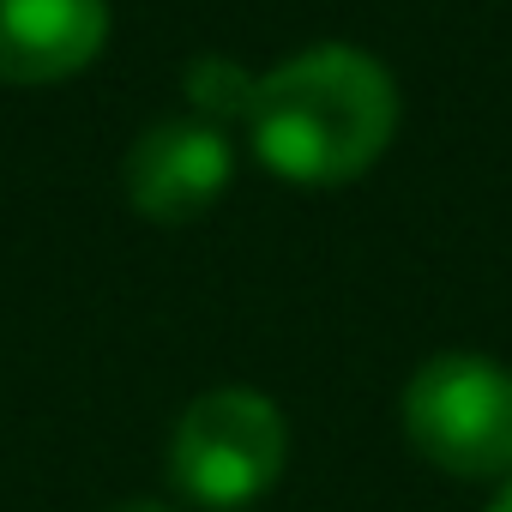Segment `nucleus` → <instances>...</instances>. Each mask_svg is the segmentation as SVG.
I'll list each match as a JSON object with an SVG mask.
<instances>
[{"label":"nucleus","instance_id":"obj_1","mask_svg":"<svg viewBox=\"0 0 512 512\" xmlns=\"http://www.w3.org/2000/svg\"><path fill=\"white\" fill-rule=\"evenodd\" d=\"M247 133L272 175L296 187H344L386 157L398 133V85L368 49L320 43L260 73Z\"/></svg>","mask_w":512,"mask_h":512},{"label":"nucleus","instance_id":"obj_2","mask_svg":"<svg viewBox=\"0 0 512 512\" xmlns=\"http://www.w3.org/2000/svg\"><path fill=\"white\" fill-rule=\"evenodd\" d=\"M290 464V422L253 386H217L193 398L169 440V476L193 506L235 512L278 488Z\"/></svg>","mask_w":512,"mask_h":512},{"label":"nucleus","instance_id":"obj_7","mask_svg":"<svg viewBox=\"0 0 512 512\" xmlns=\"http://www.w3.org/2000/svg\"><path fill=\"white\" fill-rule=\"evenodd\" d=\"M109 512H169V506L163 500H115Z\"/></svg>","mask_w":512,"mask_h":512},{"label":"nucleus","instance_id":"obj_4","mask_svg":"<svg viewBox=\"0 0 512 512\" xmlns=\"http://www.w3.org/2000/svg\"><path fill=\"white\" fill-rule=\"evenodd\" d=\"M235 151L223 139V127L199 121V115H163L151 121L121 163L127 181V205L151 223H193L199 211L217 205V193L229 187Z\"/></svg>","mask_w":512,"mask_h":512},{"label":"nucleus","instance_id":"obj_5","mask_svg":"<svg viewBox=\"0 0 512 512\" xmlns=\"http://www.w3.org/2000/svg\"><path fill=\"white\" fill-rule=\"evenodd\" d=\"M109 43V0H0V79L61 85Z\"/></svg>","mask_w":512,"mask_h":512},{"label":"nucleus","instance_id":"obj_3","mask_svg":"<svg viewBox=\"0 0 512 512\" xmlns=\"http://www.w3.org/2000/svg\"><path fill=\"white\" fill-rule=\"evenodd\" d=\"M404 434L446 476H512V374L470 350L422 362L404 386Z\"/></svg>","mask_w":512,"mask_h":512},{"label":"nucleus","instance_id":"obj_6","mask_svg":"<svg viewBox=\"0 0 512 512\" xmlns=\"http://www.w3.org/2000/svg\"><path fill=\"white\" fill-rule=\"evenodd\" d=\"M181 91H187V103L199 109V121H247V109H253V91H260V73H247L241 61H229V55H193L187 61V73H181Z\"/></svg>","mask_w":512,"mask_h":512},{"label":"nucleus","instance_id":"obj_8","mask_svg":"<svg viewBox=\"0 0 512 512\" xmlns=\"http://www.w3.org/2000/svg\"><path fill=\"white\" fill-rule=\"evenodd\" d=\"M488 512H512V482H506V488H500V494L488 500Z\"/></svg>","mask_w":512,"mask_h":512}]
</instances>
